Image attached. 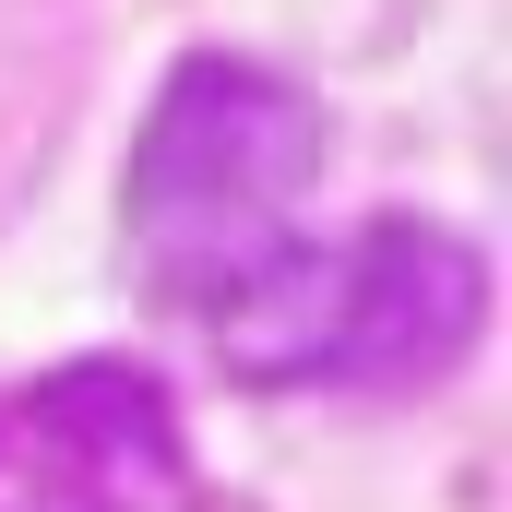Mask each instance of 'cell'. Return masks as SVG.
<instances>
[{
	"label": "cell",
	"mask_w": 512,
	"mask_h": 512,
	"mask_svg": "<svg viewBox=\"0 0 512 512\" xmlns=\"http://www.w3.org/2000/svg\"><path fill=\"white\" fill-rule=\"evenodd\" d=\"M310 155H322V120L298 84H274L251 60H203L179 72V96L143 131V179H131V215L155 239V274L215 310L239 274L286 251V215L310 191Z\"/></svg>",
	"instance_id": "1"
},
{
	"label": "cell",
	"mask_w": 512,
	"mask_h": 512,
	"mask_svg": "<svg viewBox=\"0 0 512 512\" xmlns=\"http://www.w3.org/2000/svg\"><path fill=\"white\" fill-rule=\"evenodd\" d=\"M0 441H36L60 453L48 477L84 512H191V465H179V429L167 405L131 382V370H72V382L0 405Z\"/></svg>",
	"instance_id": "2"
}]
</instances>
